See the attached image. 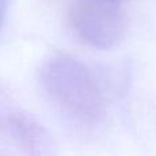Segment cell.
I'll return each instance as SVG.
<instances>
[{
  "label": "cell",
  "mask_w": 156,
  "mask_h": 156,
  "mask_svg": "<svg viewBox=\"0 0 156 156\" xmlns=\"http://www.w3.org/2000/svg\"><path fill=\"white\" fill-rule=\"evenodd\" d=\"M40 78L52 101L78 123L93 126L103 119L105 107L101 90L89 69L76 58L65 54L51 56Z\"/></svg>",
  "instance_id": "1"
},
{
  "label": "cell",
  "mask_w": 156,
  "mask_h": 156,
  "mask_svg": "<svg viewBox=\"0 0 156 156\" xmlns=\"http://www.w3.org/2000/svg\"><path fill=\"white\" fill-rule=\"evenodd\" d=\"M8 129L25 156H58L51 133L33 115L23 111L8 116Z\"/></svg>",
  "instance_id": "3"
},
{
  "label": "cell",
  "mask_w": 156,
  "mask_h": 156,
  "mask_svg": "<svg viewBox=\"0 0 156 156\" xmlns=\"http://www.w3.org/2000/svg\"><path fill=\"white\" fill-rule=\"evenodd\" d=\"M70 19L78 37L99 49L116 47L126 30L121 0H80Z\"/></svg>",
  "instance_id": "2"
},
{
  "label": "cell",
  "mask_w": 156,
  "mask_h": 156,
  "mask_svg": "<svg viewBox=\"0 0 156 156\" xmlns=\"http://www.w3.org/2000/svg\"><path fill=\"white\" fill-rule=\"evenodd\" d=\"M7 11H8V0H0V29L3 27L7 18Z\"/></svg>",
  "instance_id": "4"
},
{
  "label": "cell",
  "mask_w": 156,
  "mask_h": 156,
  "mask_svg": "<svg viewBox=\"0 0 156 156\" xmlns=\"http://www.w3.org/2000/svg\"><path fill=\"white\" fill-rule=\"evenodd\" d=\"M3 122V107H2V99H0V126Z\"/></svg>",
  "instance_id": "5"
}]
</instances>
